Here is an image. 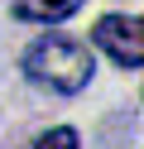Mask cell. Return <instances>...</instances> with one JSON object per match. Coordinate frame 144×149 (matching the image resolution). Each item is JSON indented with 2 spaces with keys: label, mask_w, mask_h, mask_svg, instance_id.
Masks as SVG:
<instances>
[{
  "label": "cell",
  "mask_w": 144,
  "mask_h": 149,
  "mask_svg": "<svg viewBox=\"0 0 144 149\" xmlns=\"http://www.w3.org/2000/svg\"><path fill=\"white\" fill-rule=\"evenodd\" d=\"M139 34H144V24L134 19V15H106V19H96L91 39H96V48H106L120 68L134 72L144 63V39H139Z\"/></svg>",
  "instance_id": "2"
},
{
  "label": "cell",
  "mask_w": 144,
  "mask_h": 149,
  "mask_svg": "<svg viewBox=\"0 0 144 149\" xmlns=\"http://www.w3.org/2000/svg\"><path fill=\"white\" fill-rule=\"evenodd\" d=\"M34 149H77V130L53 125V130H43V135L34 139Z\"/></svg>",
  "instance_id": "4"
},
{
  "label": "cell",
  "mask_w": 144,
  "mask_h": 149,
  "mask_svg": "<svg viewBox=\"0 0 144 149\" xmlns=\"http://www.w3.org/2000/svg\"><path fill=\"white\" fill-rule=\"evenodd\" d=\"M24 72H29V82H38V87L72 96V91H82L86 82L96 77V58H91L86 43L63 39V34H48V39H38L34 48L24 53Z\"/></svg>",
  "instance_id": "1"
},
{
  "label": "cell",
  "mask_w": 144,
  "mask_h": 149,
  "mask_svg": "<svg viewBox=\"0 0 144 149\" xmlns=\"http://www.w3.org/2000/svg\"><path fill=\"white\" fill-rule=\"evenodd\" d=\"M86 0H15L10 10H15V19H34V24H58L67 19V15H77Z\"/></svg>",
  "instance_id": "3"
}]
</instances>
